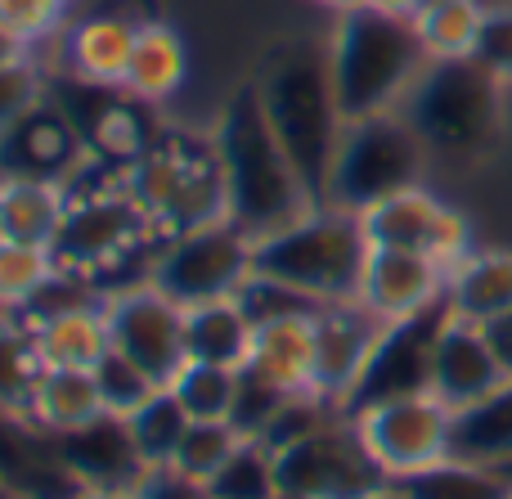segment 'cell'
<instances>
[{"instance_id": "6da1fadb", "label": "cell", "mask_w": 512, "mask_h": 499, "mask_svg": "<svg viewBox=\"0 0 512 499\" xmlns=\"http://www.w3.org/2000/svg\"><path fill=\"white\" fill-rule=\"evenodd\" d=\"M261 108L279 135L283 153L292 158L297 176L306 180L310 198L324 203L328 171L342 144L346 117L337 108L333 72H328V36L288 32L261 54L252 72Z\"/></svg>"}, {"instance_id": "7a4b0ae2", "label": "cell", "mask_w": 512, "mask_h": 499, "mask_svg": "<svg viewBox=\"0 0 512 499\" xmlns=\"http://www.w3.org/2000/svg\"><path fill=\"white\" fill-rule=\"evenodd\" d=\"M212 149L225 176V203H230V221L239 225L248 239H265V234L292 225L319 207L310 198L306 180L297 176L292 158L283 153L279 135H274L270 117L261 108L252 77L225 95L221 113L212 126Z\"/></svg>"}, {"instance_id": "3957f363", "label": "cell", "mask_w": 512, "mask_h": 499, "mask_svg": "<svg viewBox=\"0 0 512 499\" xmlns=\"http://www.w3.org/2000/svg\"><path fill=\"white\" fill-rule=\"evenodd\" d=\"M427 54L414 32V18L382 14L369 5H351L333 14L328 32V72H333L337 108L346 122L378 113H396L414 81L423 77Z\"/></svg>"}, {"instance_id": "277c9868", "label": "cell", "mask_w": 512, "mask_h": 499, "mask_svg": "<svg viewBox=\"0 0 512 499\" xmlns=\"http://www.w3.org/2000/svg\"><path fill=\"white\" fill-rule=\"evenodd\" d=\"M400 113L418 131L432 158L481 162L504 144L508 131V81L477 59L427 63L405 95Z\"/></svg>"}, {"instance_id": "5b68a950", "label": "cell", "mask_w": 512, "mask_h": 499, "mask_svg": "<svg viewBox=\"0 0 512 499\" xmlns=\"http://www.w3.org/2000/svg\"><path fill=\"white\" fill-rule=\"evenodd\" d=\"M369 252L373 248L360 225V212L319 203L283 230L252 239V275L279 279L319 306L355 302Z\"/></svg>"}, {"instance_id": "8992f818", "label": "cell", "mask_w": 512, "mask_h": 499, "mask_svg": "<svg viewBox=\"0 0 512 499\" xmlns=\"http://www.w3.org/2000/svg\"><path fill=\"white\" fill-rule=\"evenodd\" d=\"M68 189V216H63V230L50 252L63 275L90 279L95 288L108 293L113 279L131 275L140 252L153 257L162 248V234L153 225V216L144 212V203L131 194L126 176H117V171H104L99 180H86V185L72 176Z\"/></svg>"}, {"instance_id": "52a82bcc", "label": "cell", "mask_w": 512, "mask_h": 499, "mask_svg": "<svg viewBox=\"0 0 512 499\" xmlns=\"http://www.w3.org/2000/svg\"><path fill=\"white\" fill-rule=\"evenodd\" d=\"M126 185L144 203V212L153 216L162 239L230 216L225 176H221V162H216L212 135L198 140V135H185V131H158L149 153L126 171Z\"/></svg>"}, {"instance_id": "ba28073f", "label": "cell", "mask_w": 512, "mask_h": 499, "mask_svg": "<svg viewBox=\"0 0 512 499\" xmlns=\"http://www.w3.org/2000/svg\"><path fill=\"white\" fill-rule=\"evenodd\" d=\"M427 162H432V153H427V144L418 140V131L409 126V117L400 108L346 122L333 171H328L324 203L364 212V207L382 203L387 194L423 185Z\"/></svg>"}, {"instance_id": "9c48e42d", "label": "cell", "mask_w": 512, "mask_h": 499, "mask_svg": "<svg viewBox=\"0 0 512 499\" xmlns=\"http://www.w3.org/2000/svg\"><path fill=\"white\" fill-rule=\"evenodd\" d=\"M274 477L279 499H387L396 486L346 414L274 450Z\"/></svg>"}, {"instance_id": "30bf717a", "label": "cell", "mask_w": 512, "mask_h": 499, "mask_svg": "<svg viewBox=\"0 0 512 499\" xmlns=\"http://www.w3.org/2000/svg\"><path fill=\"white\" fill-rule=\"evenodd\" d=\"M144 279L158 284L185 311L203 302H221V297H239V288L252 279V239L230 216L171 234L153 252Z\"/></svg>"}, {"instance_id": "8fae6325", "label": "cell", "mask_w": 512, "mask_h": 499, "mask_svg": "<svg viewBox=\"0 0 512 499\" xmlns=\"http://www.w3.org/2000/svg\"><path fill=\"white\" fill-rule=\"evenodd\" d=\"M351 423L391 482L450 459L454 410L436 392L391 396V401L364 405L360 414H351Z\"/></svg>"}, {"instance_id": "7c38bea8", "label": "cell", "mask_w": 512, "mask_h": 499, "mask_svg": "<svg viewBox=\"0 0 512 499\" xmlns=\"http://www.w3.org/2000/svg\"><path fill=\"white\" fill-rule=\"evenodd\" d=\"M360 225L369 234V248H405L423 252V257L441 261L445 270L459 266L477 243H472V225L459 207H450L441 194L427 185H409L400 194H387L382 203L364 207Z\"/></svg>"}, {"instance_id": "4fadbf2b", "label": "cell", "mask_w": 512, "mask_h": 499, "mask_svg": "<svg viewBox=\"0 0 512 499\" xmlns=\"http://www.w3.org/2000/svg\"><path fill=\"white\" fill-rule=\"evenodd\" d=\"M104 311L113 351H122L126 360H135L144 374L167 387L185 365V306L171 302L149 279H135V284L108 288Z\"/></svg>"}, {"instance_id": "5bb4252c", "label": "cell", "mask_w": 512, "mask_h": 499, "mask_svg": "<svg viewBox=\"0 0 512 499\" xmlns=\"http://www.w3.org/2000/svg\"><path fill=\"white\" fill-rule=\"evenodd\" d=\"M450 315V306H432L423 315H409V320H391L382 324L378 347H373L369 365H364L355 392L346 396L342 414H360L364 405L391 401V396H414V392H432V351L441 338V324Z\"/></svg>"}, {"instance_id": "9a60e30c", "label": "cell", "mask_w": 512, "mask_h": 499, "mask_svg": "<svg viewBox=\"0 0 512 499\" xmlns=\"http://www.w3.org/2000/svg\"><path fill=\"white\" fill-rule=\"evenodd\" d=\"M50 441L81 491H140V482L153 473L131 437V423L117 414H99L72 432H50Z\"/></svg>"}, {"instance_id": "2e32d148", "label": "cell", "mask_w": 512, "mask_h": 499, "mask_svg": "<svg viewBox=\"0 0 512 499\" xmlns=\"http://www.w3.org/2000/svg\"><path fill=\"white\" fill-rule=\"evenodd\" d=\"M382 320L360 302H333L315 311V392L337 410L355 392L373 347H378Z\"/></svg>"}, {"instance_id": "e0dca14e", "label": "cell", "mask_w": 512, "mask_h": 499, "mask_svg": "<svg viewBox=\"0 0 512 499\" xmlns=\"http://www.w3.org/2000/svg\"><path fill=\"white\" fill-rule=\"evenodd\" d=\"M445 275H450V270H445L441 261L423 257V252L373 248L355 302L369 306L382 324L409 320V315H423L445 302Z\"/></svg>"}, {"instance_id": "ac0fdd59", "label": "cell", "mask_w": 512, "mask_h": 499, "mask_svg": "<svg viewBox=\"0 0 512 499\" xmlns=\"http://www.w3.org/2000/svg\"><path fill=\"white\" fill-rule=\"evenodd\" d=\"M90 162L86 140L68 122V113L41 104L18 126L0 135V176H45V180H72Z\"/></svg>"}, {"instance_id": "d6986e66", "label": "cell", "mask_w": 512, "mask_h": 499, "mask_svg": "<svg viewBox=\"0 0 512 499\" xmlns=\"http://www.w3.org/2000/svg\"><path fill=\"white\" fill-rule=\"evenodd\" d=\"M504 378L508 374H504V365H499L495 347H490L486 324L445 315L441 338H436V351H432V392L441 396L450 410H463V405L490 396Z\"/></svg>"}, {"instance_id": "ffe728a7", "label": "cell", "mask_w": 512, "mask_h": 499, "mask_svg": "<svg viewBox=\"0 0 512 499\" xmlns=\"http://www.w3.org/2000/svg\"><path fill=\"white\" fill-rule=\"evenodd\" d=\"M144 18L131 14H90L63 32V63H68L72 81H86L99 90H122L126 72H131L135 36H140Z\"/></svg>"}, {"instance_id": "44dd1931", "label": "cell", "mask_w": 512, "mask_h": 499, "mask_svg": "<svg viewBox=\"0 0 512 499\" xmlns=\"http://www.w3.org/2000/svg\"><path fill=\"white\" fill-rule=\"evenodd\" d=\"M104 297H95V302H77V306H63V311L32 315L36 347H41L45 369H95L99 360L113 351Z\"/></svg>"}, {"instance_id": "7402d4cb", "label": "cell", "mask_w": 512, "mask_h": 499, "mask_svg": "<svg viewBox=\"0 0 512 499\" xmlns=\"http://www.w3.org/2000/svg\"><path fill=\"white\" fill-rule=\"evenodd\" d=\"M68 180L45 176H0V239L54 248L68 216Z\"/></svg>"}, {"instance_id": "603a6c76", "label": "cell", "mask_w": 512, "mask_h": 499, "mask_svg": "<svg viewBox=\"0 0 512 499\" xmlns=\"http://www.w3.org/2000/svg\"><path fill=\"white\" fill-rule=\"evenodd\" d=\"M445 306L472 324H490L512 311V248H472L445 275Z\"/></svg>"}, {"instance_id": "cb8c5ba5", "label": "cell", "mask_w": 512, "mask_h": 499, "mask_svg": "<svg viewBox=\"0 0 512 499\" xmlns=\"http://www.w3.org/2000/svg\"><path fill=\"white\" fill-rule=\"evenodd\" d=\"M189 81V45L162 18H144L140 36H135L131 72H126L122 95L140 99V104H171Z\"/></svg>"}, {"instance_id": "d4e9b609", "label": "cell", "mask_w": 512, "mask_h": 499, "mask_svg": "<svg viewBox=\"0 0 512 499\" xmlns=\"http://www.w3.org/2000/svg\"><path fill=\"white\" fill-rule=\"evenodd\" d=\"M243 369H256L283 392H315V315L256 324L252 356Z\"/></svg>"}, {"instance_id": "484cf974", "label": "cell", "mask_w": 512, "mask_h": 499, "mask_svg": "<svg viewBox=\"0 0 512 499\" xmlns=\"http://www.w3.org/2000/svg\"><path fill=\"white\" fill-rule=\"evenodd\" d=\"M77 131H81V140H86L90 162H99L104 171H117V176H126V171L149 153V144L158 140V131L149 126L140 99H131V95L117 99L113 90H108L104 104H99Z\"/></svg>"}, {"instance_id": "4316f807", "label": "cell", "mask_w": 512, "mask_h": 499, "mask_svg": "<svg viewBox=\"0 0 512 499\" xmlns=\"http://www.w3.org/2000/svg\"><path fill=\"white\" fill-rule=\"evenodd\" d=\"M252 338L256 324L239 297H221V302H203L185 311V360L243 369L252 356Z\"/></svg>"}, {"instance_id": "83f0119b", "label": "cell", "mask_w": 512, "mask_h": 499, "mask_svg": "<svg viewBox=\"0 0 512 499\" xmlns=\"http://www.w3.org/2000/svg\"><path fill=\"white\" fill-rule=\"evenodd\" d=\"M454 459H468L481 468H508L512 464V378L495 387L490 396L454 410Z\"/></svg>"}, {"instance_id": "f1b7e54d", "label": "cell", "mask_w": 512, "mask_h": 499, "mask_svg": "<svg viewBox=\"0 0 512 499\" xmlns=\"http://www.w3.org/2000/svg\"><path fill=\"white\" fill-rule=\"evenodd\" d=\"M99 414H104V396H99L95 369H45L32 405H27V419L41 432L86 428Z\"/></svg>"}, {"instance_id": "f546056e", "label": "cell", "mask_w": 512, "mask_h": 499, "mask_svg": "<svg viewBox=\"0 0 512 499\" xmlns=\"http://www.w3.org/2000/svg\"><path fill=\"white\" fill-rule=\"evenodd\" d=\"M490 0H427L414 14V32L423 41L427 63H454L472 59L481 41Z\"/></svg>"}, {"instance_id": "4dcf8cb0", "label": "cell", "mask_w": 512, "mask_h": 499, "mask_svg": "<svg viewBox=\"0 0 512 499\" xmlns=\"http://www.w3.org/2000/svg\"><path fill=\"white\" fill-rule=\"evenodd\" d=\"M45 378V360L36 347V329L27 315L0 311V410L23 414L36 396V383Z\"/></svg>"}, {"instance_id": "1f68e13d", "label": "cell", "mask_w": 512, "mask_h": 499, "mask_svg": "<svg viewBox=\"0 0 512 499\" xmlns=\"http://www.w3.org/2000/svg\"><path fill=\"white\" fill-rule=\"evenodd\" d=\"M400 499H508L512 477L504 468H481L468 459H441V464L409 473L391 486Z\"/></svg>"}, {"instance_id": "d6a6232c", "label": "cell", "mask_w": 512, "mask_h": 499, "mask_svg": "<svg viewBox=\"0 0 512 499\" xmlns=\"http://www.w3.org/2000/svg\"><path fill=\"white\" fill-rule=\"evenodd\" d=\"M171 392L185 405V414L194 423H230L234 396H239V369L207 365V360H185L180 374L171 378Z\"/></svg>"}, {"instance_id": "836d02e7", "label": "cell", "mask_w": 512, "mask_h": 499, "mask_svg": "<svg viewBox=\"0 0 512 499\" xmlns=\"http://www.w3.org/2000/svg\"><path fill=\"white\" fill-rule=\"evenodd\" d=\"M54 275H59V261H54L50 248L0 239V311L23 315Z\"/></svg>"}, {"instance_id": "e575fe53", "label": "cell", "mask_w": 512, "mask_h": 499, "mask_svg": "<svg viewBox=\"0 0 512 499\" xmlns=\"http://www.w3.org/2000/svg\"><path fill=\"white\" fill-rule=\"evenodd\" d=\"M126 423H131V437H135V446H140L144 464H149V468H167L194 419H189L185 405L176 401V392H171V387H162V392L153 396L149 405H140V410H135Z\"/></svg>"}, {"instance_id": "d590c367", "label": "cell", "mask_w": 512, "mask_h": 499, "mask_svg": "<svg viewBox=\"0 0 512 499\" xmlns=\"http://www.w3.org/2000/svg\"><path fill=\"white\" fill-rule=\"evenodd\" d=\"M239 446H243V432L234 428V423H189L185 441L176 446V455H171L167 468H176V473L189 477V482L207 486L225 464H230Z\"/></svg>"}, {"instance_id": "8d00e7d4", "label": "cell", "mask_w": 512, "mask_h": 499, "mask_svg": "<svg viewBox=\"0 0 512 499\" xmlns=\"http://www.w3.org/2000/svg\"><path fill=\"white\" fill-rule=\"evenodd\" d=\"M212 499H279V477H274V450L261 441H243L234 459L207 482Z\"/></svg>"}, {"instance_id": "74e56055", "label": "cell", "mask_w": 512, "mask_h": 499, "mask_svg": "<svg viewBox=\"0 0 512 499\" xmlns=\"http://www.w3.org/2000/svg\"><path fill=\"white\" fill-rule=\"evenodd\" d=\"M95 383L99 396H104V414H117V419H131L140 405H149L153 396L162 392V383L153 374H144L135 360H126L122 351H108L95 365Z\"/></svg>"}, {"instance_id": "f35d334b", "label": "cell", "mask_w": 512, "mask_h": 499, "mask_svg": "<svg viewBox=\"0 0 512 499\" xmlns=\"http://www.w3.org/2000/svg\"><path fill=\"white\" fill-rule=\"evenodd\" d=\"M288 396H297V392L274 387L270 378H261L256 369H239V396H234L230 423L243 432V441H261L265 432H270V423L279 419V410L288 405Z\"/></svg>"}, {"instance_id": "ab89813d", "label": "cell", "mask_w": 512, "mask_h": 499, "mask_svg": "<svg viewBox=\"0 0 512 499\" xmlns=\"http://www.w3.org/2000/svg\"><path fill=\"white\" fill-rule=\"evenodd\" d=\"M45 95H50V86H45V72L32 54L0 68V135L23 122L27 113H36L45 104Z\"/></svg>"}, {"instance_id": "60d3db41", "label": "cell", "mask_w": 512, "mask_h": 499, "mask_svg": "<svg viewBox=\"0 0 512 499\" xmlns=\"http://www.w3.org/2000/svg\"><path fill=\"white\" fill-rule=\"evenodd\" d=\"M239 302H243V311L252 315V324H270V320H288V315H315L319 311V302H310L306 293L279 284V279H265V275H252L248 284L239 288Z\"/></svg>"}, {"instance_id": "b9f144b4", "label": "cell", "mask_w": 512, "mask_h": 499, "mask_svg": "<svg viewBox=\"0 0 512 499\" xmlns=\"http://www.w3.org/2000/svg\"><path fill=\"white\" fill-rule=\"evenodd\" d=\"M68 0H0V27L32 50L45 36L59 32Z\"/></svg>"}, {"instance_id": "7bdbcfd3", "label": "cell", "mask_w": 512, "mask_h": 499, "mask_svg": "<svg viewBox=\"0 0 512 499\" xmlns=\"http://www.w3.org/2000/svg\"><path fill=\"white\" fill-rule=\"evenodd\" d=\"M472 59L481 68H490L495 77L512 81V5L508 0H490L486 9V23H481V41Z\"/></svg>"}, {"instance_id": "ee69618b", "label": "cell", "mask_w": 512, "mask_h": 499, "mask_svg": "<svg viewBox=\"0 0 512 499\" xmlns=\"http://www.w3.org/2000/svg\"><path fill=\"white\" fill-rule=\"evenodd\" d=\"M135 495L140 499H212L203 482H189V477H180L176 468H153Z\"/></svg>"}, {"instance_id": "f6af8a7d", "label": "cell", "mask_w": 512, "mask_h": 499, "mask_svg": "<svg viewBox=\"0 0 512 499\" xmlns=\"http://www.w3.org/2000/svg\"><path fill=\"white\" fill-rule=\"evenodd\" d=\"M486 333H490V347H495V356H499V365H504V374L512 378V311L499 315V320H490Z\"/></svg>"}, {"instance_id": "bcb514c9", "label": "cell", "mask_w": 512, "mask_h": 499, "mask_svg": "<svg viewBox=\"0 0 512 499\" xmlns=\"http://www.w3.org/2000/svg\"><path fill=\"white\" fill-rule=\"evenodd\" d=\"M360 5H369V9H382V14H396V18H414L418 9L427 5V0H360Z\"/></svg>"}, {"instance_id": "7dc6e473", "label": "cell", "mask_w": 512, "mask_h": 499, "mask_svg": "<svg viewBox=\"0 0 512 499\" xmlns=\"http://www.w3.org/2000/svg\"><path fill=\"white\" fill-rule=\"evenodd\" d=\"M27 54H32V50H27V45L18 41V36H9L5 27H0V68H9V63L27 59Z\"/></svg>"}, {"instance_id": "c3c4849f", "label": "cell", "mask_w": 512, "mask_h": 499, "mask_svg": "<svg viewBox=\"0 0 512 499\" xmlns=\"http://www.w3.org/2000/svg\"><path fill=\"white\" fill-rule=\"evenodd\" d=\"M72 499H140L135 491H77Z\"/></svg>"}, {"instance_id": "681fc988", "label": "cell", "mask_w": 512, "mask_h": 499, "mask_svg": "<svg viewBox=\"0 0 512 499\" xmlns=\"http://www.w3.org/2000/svg\"><path fill=\"white\" fill-rule=\"evenodd\" d=\"M319 5H328L333 14H342V9H351V5H360V0H319Z\"/></svg>"}, {"instance_id": "f907efd6", "label": "cell", "mask_w": 512, "mask_h": 499, "mask_svg": "<svg viewBox=\"0 0 512 499\" xmlns=\"http://www.w3.org/2000/svg\"><path fill=\"white\" fill-rule=\"evenodd\" d=\"M0 499H18L14 491H9V486H0Z\"/></svg>"}, {"instance_id": "816d5d0a", "label": "cell", "mask_w": 512, "mask_h": 499, "mask_svg": "<svg viewBox=\"0 0 512 499\" xmlns=\"http://www.w3.org/2000/svg\"><path fill=\"white\" fill-rule=\"evenodd\" d=\"M504 473H508V477H512V464H508V468H504Z\"/></svg>"}, {"instance_id": "f5cc1de1", "label": "cell", "mask_w": 512, "mask_h": 499, "mask_svg": "<svg viewBox=\"0 0 512 499\" xmlns=\"http://www.w3.org/2000/svg\"><path fill=\"white\" fill-rule=\"evenodd\" d=\"M387 499H400V495H396V491H391V495H387Z\"/></svg>"}, {"instance_id": "db71d44e", "label": "cell", "mask_w": 512, "mask_h": 499, "mask_svg": "<svg viewBox=\"0 0 512 499\" xmlns=\"http://www.w3.org/2000/svg\"><path fill=\"white\" fill-rule=\"evenodd\" d=\"M508 5H512V0H508Z\"/></svg>"}, {"instance_id": "11a10c76", "label": "cell", "mask_w": 512, "mask_h": 499, "mask_svg": "<svg viewBox=\"0 0 512 499\" xmlns=\"http://www.w3.org/2000/svg\"><path fill=\"white\" fill-rule=\"evenodd\" d=\"M508 499H512V495H508Z\"/></svg>"}]
</instances>
